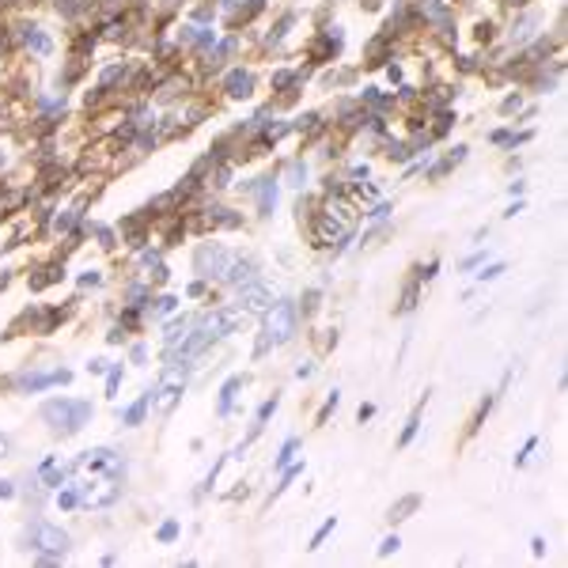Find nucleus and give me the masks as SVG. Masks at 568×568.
<instances>
[{"instance_id": "f03ea898", "label": "nucleus", "mask_w": 568, "mask_h": 568, "mask_svg": "<svg viewBox=\"0 0 568 568\" xmlns=\"http://www.w3.org/2000/svg\"><path fill=\"white\" fill-rule=\"evenodd\" d=\"M265 337L273 345H288L296 337V303L292 299H281L265 311Z\"/></svg>"}, {"instance_id": "4468645a", "label": "nucleus", "mask_w": 568, "mask_h": 568, "mask_svg": "<svg viewBox=\"0 0 568 568\" xmlns=\"http://www.w3.org/2000/svg\"><path fill=\"white\" fill-rule=\"evenodd\" d=\"M148 402H152V394L137 398V402H133V405L125 409V417H121V421H125L129 428H133V425H141V421H144V409H148Z\"/></svg>"}, {"instance_id": "473e14b6", "label": "nucleus", "mask_w": 568, "mask_h": 568, "mask_svg": "<svg viewBox=\"0 0 568 568\" xmlns=\"http://www.w3.org/2000/svg\"><path fill=\"white\" fill-rule=\"evenodd\" d=\"M87 371H91V375H99V371H106V360H91V364H87Z\"/></svg>"}, {"instance_id": "2f4dec72", "label": "nucleus", "mask_w": 568, "mask_h": 568, "mask_svg": "<svg viewBox=\"0 0 568 568\" xmlns=\"http://www.w3.org/2000/svg\"><path fill=\"white\" fill-rule=\"evenodd\" d=\"M8 451H12V436H4V432H0V458H4Z\"/></svg>"}, {"instance_id": "cd10ccee", "label": "nucleus", "mask_w": 568, "mask_h": 568, "mask_svg": "<svg viewBox=\"0 0 568 568\" xmlns=\"http://www.w3.org/2000/svg\"><path fill=\"white\" fill-rule=\"evenodd\" d=\"M118 383H121V371L114 368V371H110V379H106V394H110V398H114V390H118Z\"/></svg>"}, {"instance_id": "4be33fe9", "label": "nucleus", "mask_w": 568, "mask_h": 568, "mask_svg": "<svg viewBox=\"0 0 568 568\" xmlns=\"http://www.w3.org/2000/svg\"><path fill=\"white\" fill-rule=\"evenodd\" d=\"M296 447H299L296 440H288V443H284V451L277 454V470H284V466H288V458H292V454H296Z\"/></svg>"}, {"instance_id": "b1692460", "label": "nucleus", "mask_w": 568, "mask_h": 568, "mask_svg": "<svg viewBox=\"0 0 568 568\" xmlns=\"http://www.w3.org/2000/svg\"><path fill=\"white\" fill-rule=\"evenodd\" d=\"M337 402H341V394H337V390H333V394H330V398H326V405H322V413H318V425H322V421H326V417H330V413H333V409H337Z\"/></svg>"}, {"instance_id": "412c9836", "label": "nucleus", "mask_w": 568, "mask_h": 568, "mask_svg": "<svg viewBox=\"0 0 568 568\" xmlns=\"http://www.w3.org/2000/svg\"><path fill=\"white\" fill-rule=\"evenodd\" d=\"M417 425H421V409H417V413L409 417V425H405V432H402V447H405V443H409L413 436H417Z\"/></svg>"}, {"instance_id": "a211bd4d", "label": "nucleus", "mask_w": 568, "mask_h": 568, "mask_svg": "<svg viewBox=\"0 0 568 568\" xmlns=\"http://www.w3.org/2000/svg\"><path fill=\"white\" fill-rule=\"evenodd\" d=\"M186 326H189V318H174V322L167 326V333H163V337H167V345H174L178 337H186Z\"/></svg>"}, {"instance_id": "5701e85b", "label": "nucleus", "mask_w": 568, "mask_h": 568, "mask_svg": "<svg viewBox=\"0 0 568 568\" xmlns=\"http://www.w3.org/2000/svg\"><path fill=\"white\" fill-rule=\"evenodd\" d=\"M330 530H333V519H326V523L318 526V534H314V538H311V545H307V549H318V545L326 542V534H330Z\"/></svg>"}, {"instance_id": "aec40b11", "label": "nucleus", "mask_w": 568, "mask_h": 568, "mask_svg": "<svg viewBox=\"0 0 568 568\" xmlns=\"http://www.w3.org/2000/svg\"><path fill=\"white\" fill-rule=\"evenodd\" d=\"M156 538H159V542H174V538H178V523H174V519H167V523L159 526Z\"/></svg>"}, {"instance_id": "2eb2a0df", "label": "nucleus", "mask_w": 568, "mask_h": 568, "mask_svg": "<svg viewBox=\"0 0 568 568\" xmlns=\"http://www.w3.org/2000/svg\"><path fill=\"white\" fill-rule=\"evenodd\" d=\"M38 473H42L46 485H61L65 481V466H57L53 458H42V470H38Z\"/></svg>"}, {"instance_id": "9d476101", "label": "nucleus", "mask_w": 568, "mask_h": 568, "mask_svg": "<svg viewBox=\"0 0 568 568\" xmlns=\"http://www.w3.org/2000/svg\"><path fill=\"white\" fill-rule=\"evenodd\" d=\"M201 326L209 330L213 337H227L231 330L239 326V311H213V314H205V322Z\"/></svg>"}, {"instance_id": "ddd939ff", "label": "nucleus", "mask_w": 568, "mask_h": 568, "mask_svg": "<svg viewBox=\"0 0 568 568\" xmlns=\"http://www.w3.org/2000/svg\"><path fill=\"white\" fill-rule=\"evenodd\" d=\"M417 504H421V497H402L394 508H390V515H386V519H390V523H402V519H409V511L417 508Z\"/></svg>"}, {"instance_id": "c85d7f7f", "label": "nucleus", "mask_w": 568, "mask_h": 568, "mask_svg": "<svg viewBox=\"0 0 568 568\" xmlns=\"http://www.w3.org/2000/svg\"><path fill=\"white\" fill-rule=\"evenodd\" d=\"M174 307H178V299H174V296H163V299H159V314L174 311Z\"/></svg>"}, {"instance_id": "f8f14e48", "label": "nucleus", "mask_w": 568, "mask_h": 568, "mask_svg": "<svg viewBox=\"0 0 568 568\" xmlns=\"http://www.w3.org/2000/svg\"><path fill=\"white\" fill-rule=\"evenodd\" d=\"M250 277H254V265H250V261H239V258H231V265H227L224 281H227V284H246Z\"/></svg>"}, {"instance_id": "423d86ee", "label": "nucleus", "mask_w": 568, "mask_h": 568, "mask_svg": "<svg viewBox=\"0 0 568 568\" xmlns=\"http://www.w3.org/2000/svg\"><path fill=\"white\" fill-rule=\"evenodd\" d=\"M178 398H182V375H178V371H167V375H163V383L156 386L152 409H156V413H170L174 405H178Z\"/></svg>"}, {"instance_id": "bb28decb", "label": "nucleus", "mask_w": 568, "mask_h": 568, "mask_svg": "<svg viewBox=\"0 0 568 568\" xmlns=\"http://www.w3.org/2000/svg\"><path fill=\"white\" fill-rule=\"evenodd\" d=\"M57 504H61V508H76V504H80V497H76V493H61V497H57Z\"/></svg>"}, {"instance_id": "f3484780", "label": "nucleus", "mask_w": 568, "mask_h": 568, "mask_svg": "<svg viewBox=\"0 0 568 568\" xmlns=\"http://www.w3.org/2000/svg\"><path fill=\"white\" fill-rule=\"evenodd\" d=\"M23 38H27V46L34 49V53H49V38H46V34H38L34 27H30L27 34H23Z\"/></svg>"}, {"instance_id": "9b49d317", "label": "nucleus", "mask_w": 568, "mask_h": 568, "mask_svg": "<svg viewBox=\"0 0 568 568\" xmlns=\"http://www.w3.org/2000/svg\"><path fill=\"white\" fill-rule=\"evenodd\" d=\"M250 87H254V80H250V72L235 69L231 76H227V95H231V99H246V95H250Z\"/></svg>"}, {"instance_id": "393cba45", "label": "nucleus", "mask_w": 568, "mask_h": 568, "mask_svg": "<svg viewBox=\"0 0 568 568\" xmlns=\"http://www.w3.org/2000/svg\"><path fill=\"white\" fill-rule=\"evenodd\" d=\"M398 545H402V538H398V534H390V538H383V545H379V557H390V553H394V549H398Z\"/></svg>"}, {"instance_id": "a878e982", "label": "nucleus", "mask_w": 568, "mask_h": 568, "mask_svg": "<svg viewBox=\"0 0 568 568\" xmlns=\"http://www.w3.org/2000/svg\"><path fill=\"white\" fill-rule=\"evenodd\" d=\"M273 409H277V398H269V402H265V405L258 409V425H261V421H269V417H273Z\"/></svg>"}, {"instance_id": "6e6552de", "label": "nucleus", "mask_w": 568, "mask_h": 568, "mask_svg": "<svg viewBox=\"0 0 568 568\" xmlns=\"http://www.w3.org/2000/svg\"><path fill=\"white\" fill-rule=\"evenodd\" d=\"M213 341H216V337H213V333H209L205 326H201V330H193V333H186V337H182V345H178V349L170 353V360H174V364H178V360H182V364H186V360H197V356L205 353V349H209Z\"/></svg>"}, {"instance_id": "7ed1b4c3", "label": "nucleus", "mask_w": 568, "mask_h": 568, "mask_svg": "<svg viewBox=\"0 0 568 568\" xmlns=\"http://www.w3.org/2000/svg\"><path fill=\"white\" fill-rule=\"evenodd\" d=\"M30 545L42 549V553L61 557L65 549H69V534H65L61 526H53V523H34L30 526Z\"/></svg>"}, {"instance_id": "6ab92c4d", "label": "nucleus", "mask_w": 568, "mask_h": 568, "mask_svg": "<svg viewBox=\"0 0 568 568\" xmlns=\"http://www.w3.org/2000/svg\"><path fill=\"white\" fill-rule=\"evenodd\" d=\"M277 205V189H273V182L261 186V216H269V209Z\"/></svg>"}, {"instance_id": "72a5a7b5", "label": "nucleus", "mask_w": 568, "mask_h": 568, "mask_svg": "<svg viewBox=\"0 0 568 568\" xmlns=\"http://www.w3.org/2000/svg\"><path fill=\"white\" fill-rule=\"evenodd\" d=\"M530 549H534V557H542V553H545V538H534V542H530Z\"/></svg>"}, {"instance_id": "7c9ffc66", "label": "nucleus", "mask_w": 568, "mask_h": 568, "mask_svg": "<svg viewBox=\"0 0 568 568\" xmlns=\"http://www.w3.org/2000/svg\"><path fill=\"white\" fill-rule=\"evenodd\" d=\"M15 497V489H12V481H0V500H12Z\"/></svg>"}, {"instance_id": "0eeeda50", "label": "nucleus", "mask_w": 568, "mask_h": 568, "mask_svg": "<svg viewBox=\"0 0 568 568\" xmlns=\"http://www.w3.org/2000/svg\"><path fill=\"white\" fill-rule=\"evenodd\" d=\"M231 250H224V246H201L197 250V273H205V277H224L227 265H231Z\"/></svg>"}, {"instance_id": "c756f323", "label": "nucleus", "mask_w": 568, "mask_h": 568, "mask_svg": "<svg viewBox=\"0 0 568 568\" xmlns=\"http://www.w3.org/2000/svg\"><path fill=\"white\" fill-rule=\"evenodd\" d=\"M500 273H504V265H489V269H485V273H477V277H481V281H497Z\"/></svg>"}, {"instance_id": "f704fd0d", "label": "nucleus", "mask_w": 568, "mask_h": 568, "mask_svg": "<svg viewBox=\"0 0 568 568\" xmlns=\"http://www.w3.org/2000/svg\"><path fill=\"white\" fill-rule=\"evenodd\" d=\"M121 337H125V330H110V333H106V341H110V345H118Z\"/></svg>"}, {"instance_id": "f257e3e1", "label": "nucleus", "mask_w": 568, "mask_h": 568, "mask_svg": "<svg viewBox=\"0 0 568 568\" xmlns=\"http://www.w3.org/2000/svg\"><path fill=\"white\" fill-rule=\"evenodd\" d=\"M91 402H76V398H53V402H46L42 405V417L53 425V432H61V436H72V432H80V428L91 421Z\"/></svg>"}, {"instance_id": "39448f33", "label": "nucleus", "mask_w": 568, "mask_h": 568, "mask_svg": "<svg viewBox=\"0 0 568 568\" xmlns=\"http://www.w3.org/2000/svg\"><path fill=\"white\" fill-rule=\"evenodd\" d=\"M121 497V485L114 481V477H99V481H87L84 485V504L87 508H110L114 500Z\"/></svg>"}, {"instance_id": "20e7f679", "label": "nucleus", "mask_w": 568, "mask_h": 568, "mask_svg": "<svg viewBox=\"0 0 568 568\" xmlns=\"http://www.w3.org/2000/svg\"><path fill=\"white\" fill-rule=\"evenodd\" d=\"M239 307L246 314H265L273 307V288L269 284H254V281L239 284Z\"/></svg>"}, {"instance_id": "1a4fd4ad", "label": "nucleus", "mask_w": 568, "mask_h": 568, "mask_svg": "<svg viewBox=\"0 0 568 568\" xmlns=\"http://www.w3.org/2000/svg\"><path fill=\"white\" fill-rule=\"evenodd\" d=\"M118 451H110V447H95V451H84L80 458H76V466L80 470H118Z\"/></svg>"}, {"instance_id": "dca6fc26", "label": "nucleus", "mask_w": 568, "mask_h": 568, "mask_svg": "<svg viewBox=\"0 0 568 568\" xmlns=\"http://www.w3.org/2000/svg\"><path fill=\"white\" fill-rule=\"evenodd\" d=\"M239 386H242V379H239V375L224 383V390H220V413H227V409H231V398H235V390H239Z\"/></svg>"}]
</instances>
